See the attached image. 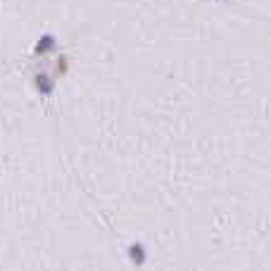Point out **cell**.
Segmentation results:
<instances>
[{
    "instance_id": "1",
    "label": "cell",
    "mask_w": 271,
    "mask_h": 271,
    "mask_svg": "<svg viewBox=\"0 0 271 271\" xmlns=\"http://www.w3.org/2000/svg\"><path fill=\"white\" fill-rule=\"evenodd\" d=\"M62 53L46 105L138 271H271V33L122 22Z\"/></svg>"
},
{
    "instance_id": "2",
    "label": "cell",
    "mask_w": 271,
    "mask_h": 271,
    "mask_svg": "<svg viewBox=\"0 0 271 271\" xmlns=\"http://www.w3.org/2000/svg\"><path fill=\"white\" fill-rule=\"evenodd\" d=\"M3 76V271H138L81 183L46 98Z\"/></svg>"
}]
</instances>
